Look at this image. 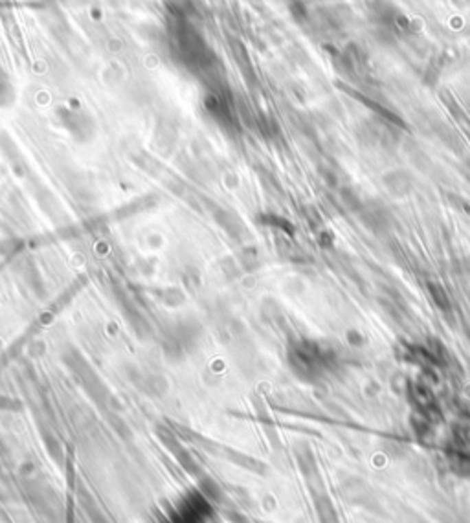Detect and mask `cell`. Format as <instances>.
<instances>
[{
  "instance_id": "obj_3",
  "label": "cell",
  "mask_w": 470,
  "mask_h": 523,
  "mask_svg": "<svg viewBox=\"0 0 470 523\" xmlns=\"http://www.w3.org/2000/svg\"><path fill=\"white\" fill-rule=\"evenodd\" d=\"M428 290H430V298L434 299V303L443 310L450 309V298H448L447 290L437 285V283H428Z\"/></svg>"
},
{
  "instance_id": "obj_2",
  "label": "cell",
  "mask_w": 470,
  "mask_h": 523,
  "mask_svg": "<svg viewBox=\"0 0 470 523\" xmlns=\"http://www.w3.org/2000/svg\"><path fill=\"white\" fill-rule=\"evenodd\" d=\"M448 465L454 472L463 478H470V441L467 435L454 433L447 448Z\"/></svg>"
},
{
  "instance_id": "obj_1",
  "label": "cell",
  "mask_w": 470,
  "mask_h": 523,
  "mask_svg": "<svg viewBox=\"0 0 470 523\" xmlns=\"http://www.w3.org/2000/svg\"><path fill=\"white\" fill-rule=\"evenodd\" d=\"M296 367L305 377H318L327 367V356L324 349L314 343H303L296 353Z\"/></svg>"
}]
</instances>
